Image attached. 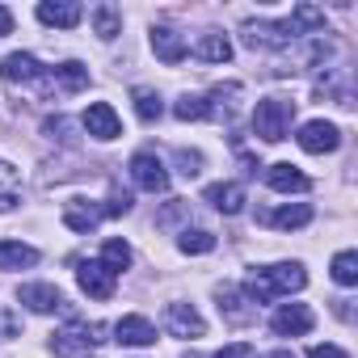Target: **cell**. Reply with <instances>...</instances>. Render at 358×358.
<instances>
[{"label": "cell", "instance_id": "cell-13", "mask_svg": "<svg viewBox=\"0 0 358 358\" xmlns=\"http://www.w3.org/2000/svg\"><path fill=\"white\" fill-rule=\"evenodd\" d=\"M152 51H156V59L160 64H169V68H177L186 59V38L177 34V30H169V26H152Z\"/></svg>", "mask_w": 358, "mask_h": 358}, {"label": "cell", "instance_id": "cell-3", "mask_svg": "<svg viewBox=\"0 0 358 358\" xmlns=\"http://www.w3.org/2000/svg\"><path fill=\"white\" fill-rule=\"evenodd\" d=\"M291 118H295V101L266 97V101H257V110H253V131H257L266 143H282V139L291 135Z\"/></svg>", "mask_w": 358, "mask_h": 358}, {"label": "cell", "instance_id": "cell-14", "mask_svg": "<svg viewBox=\"0 0 358 358\" xmlns=\"http://www.w3.org/2000/svg\"><path fill=\"white\" fill-rule=\"evenodd\" d=\"M80 17H85V9L76 5V0H43V5H38V22L43 26L72 30V26H80Z\"/></svg>", "mask_w": 358, "mask_h": 358}, {"label": "cell", "instance_id": "cell-28", "mask_svg": "<svg viewBox=\"0 0 358 358\" xmlns=\"http://www.w3.org/2000/svg\"><path fill=\"white\" fill-rule=\"evenodd\" d=\"M291 26H295L299 34H320V30H324V9H316V5H295Z\"/></svg>", "mask_w": 358, "mask_h": 358}, {"label": "cell", "instance_id": "cell-19", "mask_svg": "<svg viewBox=\"0 0 358 358\" xmlns=\"http://www.w3.org/2000/svg\"><path fill=\"white\" fill-rule=\"evenodd\" d=\"M64 224L72 232H93L101 224V207H89L85 199H72V203H64Z\"/></svg>", "mask_w": 358, "mask_h": 358}, {"label": "cell", "instance_id": "cell-33", "mask_svg": "<svg viewBox=\"0 0 358 358\" xmlns=\"http://www.w3.org/2000/svg\"><path fill=\"white\" fill-rule=\"evenodd\" d=\"M22 333V320H17V312L13 308H0V341H13Z\"/></svg>", "mask_w": 358, "mask_h": 358}, {"label": "cell", "instance_id": "cell-22", "mask_svg": "<svg viewBox=\"0 0 358 358\" xmlns=\"http://www.w3.org/2000/svg\"><path fill=\"white\" fill-rule=\"evenodd\" d=\"M34 262H38V249L34 245L0 241V270H22V266H34Z\"/></svg>", "mask_w": 358, "mask_h": 358}, {"label": "cell", "instance_id": "cell-6", "mask_svg": "<svg viewBox=\"0 0 358 358\" xmlns=\"http://www.w3.org/2000/svg\"><path fill=\"white\" fill-rule=\"evenodd\" d=\"M131 182L148 194H164L169 190V169L160 164L156 152H135L131 156Z\"/></svg>", "mask_w": 358, "mask_h": 358}, {"label": "cell", "instance_id": "cell-30", "mask_svg": "<svg viewBox=\"0 0 358 358\" xmlns=\"http://www.w3.org/2000/svg\"><path fill=\"white\" fill-rule=\"evenodd\" d=\"M173 114L182 118V122H199V118H211V101H207V97H190V93H186L182 101L173 106Z\"/></svg>", "mask_w": 358, "mask_h": 358}, {"label": "cell", "instance_id": "cell-26", "mask_svg": "<svg viewBox=\"0 0 358 358\" xmlns=\"http://www.w3.org/2000/svg\"><path fill=\"white\" fill-rule=\"evenodd\" d=\"M93 30H97V38H118V30H122V13L114 9V5H97L93 9Z\"/></svg>", "mask_w": 358, "mask_h": 358}, {"label": "cell", "instance_id": "cell-39", "mask_svg": "<svg viewBox=\"0 0 358 358\" xmlns=\"http://www.w3.org/2000/svg\"><path fill=\"white\" fill-rule=\"evenodd\" d=\"M270 358H295V354H291V350H274Z\"/></svg>", "mask_w": 358, "mask_h": 358}, {"label": "cell", "instance_id": "cell-29", "mask_svg": "<svg viewBox=\"0 0 358 358\" xmlns=\"http://www.w3.org/2000/svg\"><path fill=\"white\" fill-rule=\"evenodd\" d=\"M333 282H337V287H354V282H358V253H354V249H341V253L333 257Z\"/></svg>", "mask_w": 358, "mask_h": 358}, {"label": "cell", "instance_id": "cell-18", "mask_svg": "<svg viewBox=\"0 0 358 358\" xmlns=\"http://www.w3.org/2000/svg\"><path fill=\"white\" fill-rule=\"evenodd\" d=\"M266 182H270V190H278V194H303V190L312 186L295 164H270V169H266Z\"/></svg>", "mask_w": 358, "mask_h": 358}, {"label": "cell", "instance_id": "cell-32", "mask_svg": "<svg viewBox=\"0 0 358 358\" xmlns=\"http://www.w3.org/2000/svg\"><path fill=\"white\" fill-rule=\"evenodd\" d=\"M72 131H76V127H72V118H64V114L43 122V135H51V139H59V143H72Z\"/></svg>", "mask_w": 358, "mask_h": 358}, {"label": "cell", "instance_id": "cell-5", "mask_svg": "<svg viewBox=\"0 0 358 358\" xmlns=\"http://www.w3.org/2000/svg\"><path fill=\"white\" fill-rule=\"evenodd\" d=\"M241 38L253 51H282V47H291L299 38V30L291 26V17L287 22H245L241 26Z\"/></svg>", "mask_w": 358, "mask_h": 358}, {"label": "cell", "instance_id": "cell-31", "mask_svg": "<svg viewBox=\"0 0 358 358\" xmlns=\"http://www.w3.org/2000/svg\"><path fill=\"white\" fill-rule=\"evenodd\" d=\"M177 249H182V253H211L215 249V236L203 232V228H186L182 236H177Z\"/></svg>", "mask_w": 358, "mask_h": 358}, {"label": "cell", "instance_id": "cell-21", "mask_svg": "<svg viewBox=\"0 0 358 358\" xmlns=\"http://www.w3.org/2000/svg\"><path fill=\"white\" fill-rule=\"evenodd\" d=\"M194 55H199V59H207V64H228V59H232V43H228L224 34L207 30V34H199Z\"/></svg>", "mask_w": 358, "mask_h": 358}, {"label": "cell", "instance_id": "cell-23", "mask_svg": "<svg viewBox=\"0 0 358 358\" xmlns=\"http://www.w3.org/2000/svg\"><path fill=\"white\" fill-rule=\"evenodd\" d=\"M51 76H55V85H59L64 93H80V89H89V68H85V64H76V59L59 64Z\"/></svg>", "mask_w": 358, "mask_h": 358}, {"label": "cell", "instance_id": "cell-27", "mask_svg": "<svg viewBox=\"0 0 358 358\" xmlns=\"http://www.w3.org/2000/svg\"><path fill=\"white\" fill-rule=\"evenodd\" d=\"M97 262H101V266H106L110 274H122V270L131 266V245H127V241H106V245H101V257H97Z\"/></svg>", "mask_w": 358, "mask_h": 358}, {"label": "cell", "instance_id": "cell-36", "mask_svg": "<svg viewBox=\"0 0 358 358\" xmlns=\"http://www.w3.org/2000/svg\"><path fill=\"white\" fill-rule=\"evenodd\" d=\"M215 358H257V350H253L249 341H232V345H224Z\"/></svg>", "mask_w": 358, "mask_h": 358}, {"label": "cell", "instance_id": "cell-8", "mask_svg": "<svg viewBox=\"0 0 358 358\" xmlns=\"http://www.w3.org/2000/svg\"><path fill=\"white\" fill-rule=\"evenodd\" d=\"M215 299H220V312H224L228 324H253V320H257V303H253L241 287L228 282V287L215 291Z\"/></svg>", "mask_w": 358, "mask_h": 358}, {"label": "cell", "instance_id": "cell-12", "mask_svg": "<svg viewBox=\"0 0 358 358\" xmlns=\"http://www.w3.org/2000/svg\"><path fill=\"white\" fill-rule=\"evenodd\" d=\"M76 282H80V291L93 295V299H114V282H118V274H110L101 262H85V266L76 270Z\"/></svg>", "mask_w": 358, "mask_h": 358}, {"label": "cell", "instance_id": "cell-25", "mask_svg": "<svg viewBox=\"0 0 358 358\" xmlns=\"http://www.w3.org/2000/svg\"><path fill=\"white\" fill-rule=\"evenodd\" d=\"M17 199H22V177H17L13 164L0 160V211H13Z\"/></svg>", "mask_w": 358, "mask_h": 358}, {"label": "cell", "instance_id": "cell-37", "mask_svg": "<svg viewBox=\"0 0 358 358\" xmlns=\"http://www.w3.org/2000/svg\"><path fill=\"white\" fill-rule=\"evenodd\" d=\"M308 358H350L345 350H337V345H312L308 350Z\"/></svg>", "mask_w": 358, "mask_h": 358}, {"label": "cell", "instance_id": "cell-7", "mask_svg": "<svg viewBox=\"0 0 358 358\" xmlns=\"http://www.w3.org/2000/svg\"><path fill=\"white\" fill-rule=\"evenodd\" d=\"M295 139H299V148H303V152H312V156H324V152H337V148H341V131H337L333 122H324V118L303 122Z\"/></svg>", "mask_w": 358, "mask_h": 358}, {"label": "cell", "instance_id": "cell-2", "mask_svg": "<svg viewBox=\"0 0 358 358\" xmlns=\"http://www.w3.org/2000/svg\"><path fill=\"white\" fill-rule=\"evenodd\" d=\"M0 76H5V85L26 89V93L38 97V101H47V97L55 93V76H51V68H43V64H38L34 55H26V51H13V55L0 59Z\"/></svg>", "mask_w": 358, "mask_h": 358}, {"label": "cell", "instance_id": "cell-11", "mask_svg": "<svg viewBox=\"0 0 358 358\" xmlns=\"http://www.w3.org/2000/svg\"><path fill=\"white\" fill-rule=\"evenodd\" d=\"M85 131H89L93 139L110 143V139H118V135H122V122H118L114 106H106V101H93V106L85 110Z\"/></svg>", "mask_w": 358, "mask_h": 358}, {"label": "cell", "instance_id": "cell-38", "mask_svg": "<svg viewBox=\"0 0 358 358\" xmlns=\"http://www.w3.org/2000/svg\"><path fill=\"white\" fill-rule=\"evenodd\" d=\"M5 34H13V13L0 5V38H5Z\"/></svg>", "mask_w": 358, "mask_h": 358}, {"label": "cell", "instance_id": "cell-4", "mask_svg": "<svg viewBox=\"0 0 358 358\" xmlns=\"http://www.w3.org/2000/svg\"><path fill=\"white\" fill-rule=\"evenodd\" d=\"M106 324H89V320H68L55 337H51V350L59 354V358H80V354H89V350H97L106 337Z\"/></svg>", "mask_w": 358, "mask_h": 358}, {"label": "cell", "instance_id": "cell-15", "mask_svg": "<svg viewBox=\"0 0 358 358\" xmlns=\"http://www.w3.org/2000/svg\"><path fill=\"white\" fill-rule=\"evenodd\" d=\"M203 199H207L215 211H224V215L245 211V186H236V182H215V186L203 190Z\"/></svg>", "mask_w": 358, "mask_h": 358}, {"label": "cell", "instance_id": "cell-40", "mask_svg": "<svg viewBox=\"0 0 358 358\" xmlns=\"http://www.w3.org/2000/svg\"><path fill=\"white\" fill-rule=\"evenodd\" d=\"M186 358H199V354H186Z\"/></svg>", "mask_w": 358, "mask_h": 358}, {"label": "cell", "instance_id": "cell-9", "mask_svg": "<svg viewBox=\"0 0 358 358\" xmlns=\"http://www.w3.org/2000/svg\"><path fill=\"white\" fill-rule=\"evenodd\" d=\"M164 329H169V337H203L207 333L194 303H169L164 308Z\"/></svg>", "mask_w": 358, "mask_h": 358}, {"label": "cell", "instance_id": "cell-34", "mask_svg": "<svg viewBox=\"0 0 358 358\" xmlns=\"http://www.w3.org/2000/svg\"><path fill=\"white\" fill-rule=\"evenodd\" d=\"M177 164H182L177 173H186V177H199V173H203V156H199V152H186V148L177 152Z\"/></svg>", "mask_w": 358, "mask_h": 358}, {"label": "cell", "instance_id": "cell-10", "mask_svg": "<svg viewBox=\"0 0 358 358\" xmlns=\"http://www.w3.org/2000/svg\"><path fill=\"white\" fill-rule=\"evenodd\" d=\"M312 324H316V316H312V308H303V303H282V308L274 312V320H270V329H274L278 337H303V333H312Z\"/></svg>", "mask_w": 358, "mask_h": 358}, {"label": "cell", "instance_id": "cell-20", "mask_svg": "<svg viewBox=\"0 0 358 358\" xmlns=\"http://www.w3.org/2000/svg\"><path fill=\"white\" fill-rule=\"evenodd\" d=\"M308 220H312V207H308V203L278 207V211H262V224H270V228H282V232H291V228H303Z\"/></svg>", "mask_w": 358, "mask_h": 358}, {"label": "cell", "instance_id": "cell-17", "mask_svg": "<svg viewBox=\"0 0 358 358\" xmlns=\"http://www.w3.org/2000/svg\"><path fill=\"white\" fill-rule=\"evenodd\" d=\"M114 341H122V345H152L156 341V329H152L148 316H122L114 324Z\"/></svg>", "mask_w": 358, "mask_h": 358}, {"label": "cell", "instance_id": "cell-16", "mask_svg": "<svg viewBox=\"0 0 358 358\" xmlns=\"http://www.w3.org/2000/svg\"><path fill=\"white\" fill-rule=\"evenodd\" d=\"M22 303L30 312H59L64 308V291L51 287V282H26L22 287Z\"/></svg>", "mask_w": 358, "mask_h": 358}, {"label": "cell", "instance_id": "cell-1", "mask_svg": "<svg viewBox=\"0 0 358 358\" xmlns=\"http://www.w3.org/2000/svg\"><path fill=\"white\" fill-rule=\"evenodd\" d=\"M308 287V274L299 262H278V266H262L253 270V278L245 282V295L253 303H270V299H282V295H295Z\"/></svg>", "mask_w": 358, "mask_h": 358}, {"label": "cell", "instance_id": "cell-24", "mask_svg": "<svg viewBox=\"0 0 358 358\" xmlns=\"http://www.w3.org/2000/svg\"><path fill=\"white\" fill-rule=\"evenodd\" d=\"M131 101H135V114H139L143 122H156V118L164 114L160 93H156V89H148V85H135V89H131Z\"/></svg>", "mask_w": 358, "mask_h": 358}, {"label": "cell", "instance_id": "cell-35", "mask_svg": "<svg viewBox=\"0 0 358 358\" xmlns=\"http://www.w3.org/2000/svg\"><path fill=\"white\" fill-rule=\"evenodd\" d=\"M127 211H131V194H127V190H114L110 203L101 207V215H127Z\"/></svg>", "mask_w": 358, "mask_h": 358}]
</instances>
